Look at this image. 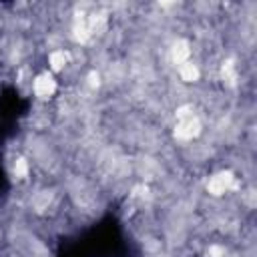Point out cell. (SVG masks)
I'll return each mask as SVG.
<instances>
[{"instance_id":"obj_1","label":"cell","mask_w":257,"mask_h":257,"mask_svg":"<svg viewBox=\"0 0 257 257\" xmlns=\"http://www.w3.org/2000/svg\"><path fill=\"white\" fill-rule=\"evenodd\" d=\"M235 175L231 171H219L213 177H209L207 181V193L213 197H221L225 193H229L235 187Z\"/></svg>"},{"instance_id":"obj_2","label":"cell","mask_w":257,"mask_h":257,"mask_svg":"<svg viewBox=\"0 0 257 257\" xmlns=\"http://www.w3.org/2000/svg\"><path fill=\"white\" fill-rule=\"evenodd\" d=\"M56 78L52 72H40L36 78H32V92L40 100H48L56 92Z\"/></svg>"},{"instance_id":"obj_3","label":"cell","mask_w":257,"mask_h":257,"mask_svg":"<svg viewBox=\"0 0 257 257\" xmlns=\"http://www.w3.org/2000/svg\"><path fill=\"white\" fill-rule=\"evenodd\" d=\"M191 42L185 40V38H177L171 42V48H169V60L175 64V66H181L183 62L191 60Z\"/></svg>"},{"instance_id":"obj_4","label":"cell","mask_w":257,"mask_h":257,"mask_svg":"<svg viewBox=\"0 0 257 257\" xmlns=\"http://www.w3.org/2000/svg\"><path fill=\"white\" fill-rule=\"evenodd\" d=\"M70 60H72V54L68 50H64V48H52L48 52V66H50L52 72L66 70L68 64H70Z\"/></svg>"},{"instance_id":"obj_5","label":"cell","mask_w":257,"mask_h":257,"mask_svg":"<svg viewBox=\"0 0 257 257\" xmlns=\"http://www.w3.org/2000/svg\"><path fill=\"white\" fill-rule=\"evenodd\" d=\"M177 74L183 82H197L201 78V66L195 60H187L181 66H177Z\"/></svg>"},{"instance_id":"obj_6","label":"cell","mask_w":257,"mask_h":257,"mask_svg":"<svg viewBox=\"0 0 257 257\" xmlns=\"http://www.w3.org/2000/svg\"><path fill=\"white\" fill-rule=\"evenodd\" d=\"M12 173L18 181H26L28 175H30V163L24 157H16L14 163H12Z\"/></svg>"}]
</instances>
